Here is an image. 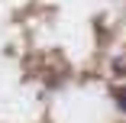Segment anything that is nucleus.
<instances>
[{"instance_id":"f257e3e1","label":"nucleus","mask_w":126,"mask_h":123,"mask_svg":"<svg viewBox=\"0 0 126 123\" xmlns=\"http://www.w3.org/2000/svg\"><path fill=\"white\" fill-rule=\"evenodd\" d=\"M116 107L126 113V91H116Z\"/></svg>"}]
</instances>
